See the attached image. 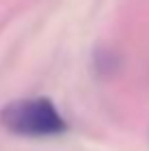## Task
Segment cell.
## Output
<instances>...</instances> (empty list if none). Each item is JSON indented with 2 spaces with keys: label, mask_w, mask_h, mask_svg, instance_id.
I'll return each instance as SVG.
<instances>
[{
  "label": "cell",
  "mask_w": 149,
  "mask_h": 151,
  "mask_svg": "<svg viewBox=\"0 0 149 151\" xmlns=\"http://www.w3.org/2000/svg\"><path fill=\"white\" fill-rule=\"evenodd\" d=\"M0 123L7 132L24 138L57 136L66 132V121L46 96L18 99L0 110Z\"/></svg>",
  "instance_id": "obj_1"
}]
</instances>
